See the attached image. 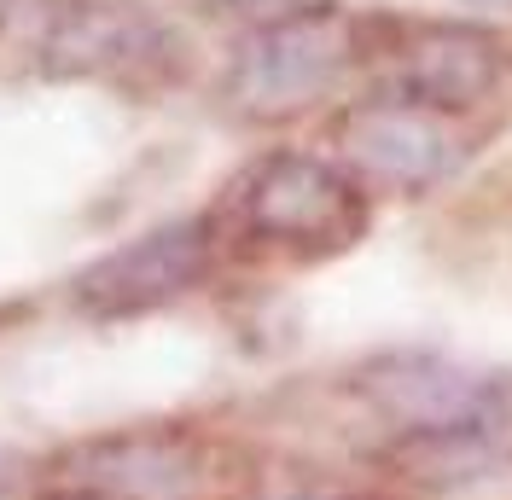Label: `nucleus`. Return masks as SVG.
Returning a JSON list of instances; mask_svg holds the SVG:
<instances>
[{
	"mask_svg": "<svg viewBox=\"0 0 512 500\" xmlns=\"http://www.w3.org/2000/svg\"><path fill=\"white\" fill-rule=\"evenodd\" d=\"M216 221L210 216H181L163 221L152 233L105 250L76 274V309L94 320H128V314H152L175 297H187L192 285L210 274L216 262Z\"/></svg>",
	"mask_w": 512,
	"mask_h": 500,
	"instance_id": "4",
	"label": "nucleus"
},
{
	"mask_svg": "<svg viewBox=\"0 0 512 500\" xmlns=\"http://www.w3.org/2000/svg\"><path fill=\"white\" fill-rule=\"evenodd\" d=\"M373 18H355L344 6H297L268 18L245 47L233 53L227 70V105L251 123H280L297 117L332 94L355 64L379 59V47L367 41Z\"/></svg>",
	"mask_w": 512,
	"mask_h": 500,
	"instance_id": "2",
	"label": "nucleus"
},
{
	"mask_svg": "<svg viewBox=\"0 0 512 500\" xmlns=\"http://www.w3.org/2000/svg\"><path fill=\"white\" fill-rule=\"evenodd\" d=\"M227 6H251V0H227Z\"/></svg>",
	"mask_w": 512,
	"mask_h": 500,
	"instance_id": "8",
	"label": "nucleus"
},
{
	"mask_svg": "<svg viewBox=\"0 0 512 500\" xmlns=\"http://www.w3.org/2000/svg\"><path fill=\"white\" fill-rule=\"evenodd\" d=\"M216 239L274 256H332L367 233V187L315 152H268L227 187Z\"/></svg>",
	"mask_w": 512,
	"mask_h": 500,
	"instance_id": "1",
	"label": "nucleus"
},
{
	"mask_svg": "<svg viewBox=\"0 0 512 500\" xmlns=\"http://www.w3.org/2000/svg\"><path fill=\"white\" fill-rule=\"evenodd\" d=\"M326 134H332L338 169H350L367 192H402V198L443 187L472 157L466 117H448V111L396 94V88L350 99Z\"/></svg>",
	"mask_w": 512,
	"mask_h": 500,
	"instance_id": "3",
	"label": "nucleus"
},
{
	"mask_svg": "<svg viewBox=\"0 0 512 500\" xmlns=\"http://www.w3.org/2000/svg\"><path fill=\"white\" fill-rule=\"evenodd\" d=\"M192 454L181 437L140 431L76 454V471H59L64 500H181L192 489Z\"/></svg>",
	"mask_w": 512,
	"mask_h": 500,
	"instance_id": "6",
	"label": "nucleus"
},
{
	"mask_svg": "<svg viewBox=\"0 0 512 500\" xmlns=\"http://www.w3.org/2000/svg\"><path fill=\"white\" fill-rule=\"evenodd\" d=\"M472 6H512V0H472Z\"/></svg>",
	"mask_w": 512,
	"mask_h": 500,
	"instance_id": "7",
	"label": "nucleus"
},
{
	"mask_svg": "<svg viewBox=\"0 0 512 500\" xmlns=\"http://www.w3.org/2000/svg\"><path fill=\"white\" fill-rule=\"evenodd\" d=\"M379 59H390V70H396L390 76L396 94L425 99L448 117H466L472 105L495 99L501 76H507V47L472 24H419V30L396 24V41Z\"/></svg>",
	"mask_w": 512,
	"mask_h": 500,
	"instance_id": "5",
	"label": "nucleus"
}]
</instances>
